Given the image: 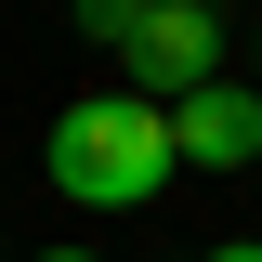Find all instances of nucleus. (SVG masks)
I'll list each match as a JSON object with an SVG mask.
<instances>
[{
    "mask_svg": "<svg viewBox=\"0 0 262 262\" xmlns=\"http://www.w3.org/2000/svg\"><path fill=\"white\" fill-rule=\"evenodd\" d=\"M39 158H53V196H66V210H144V196L184 170V144H170V105H144V92H79Z\"/></svg>",
    "mask_w": 262,
    "mask_h": 262,
    "instance_id": "nucleus-1",
    "label": "nucleus"
},
{
    "mask_svg": "<svg viewBox=\"0 0 262 262\" xmlns=\"http://www.w3.org/2000/svg\"><path fill=\"white\" fill-rule=\"evenodd\" d=\"M170 144H184L196 170H249L262 158V92H223V79L184 92V105H170Z\"/></svg>",
    "mask_w": 262,
    "mask_h": 262,
    "instance_id": "nucleus-3",
    "label": "nucleus"
},
{
    "mask_svg": "<svg viewBox=\"0 0 262 262\" xmlns=\"http://www.w3.org/2000/svg\"><path fill=\"white\" fill-rule=\"evenodd\" d=\"M39 262H92V249H39Z\"/></svg>",
    "mask_w": 262,
    "mask_h": 262,
    "instance_id": "nucleus-6",
    "label": "nucleus"
},
{
    "mask_svg": "<svg viewBox=\"0 0 262 262\" xmlns=\"http://www.w3.org/2000/svg\"><path fill=\"white\" fill-rule=\"evenodd\" d=\"M131 13H144V0H79V27H92V39H131Z\"/></svg>",
    "mask_w": 262,
    "mask_h": 262,
    "instance_id": "nucleus-4",
    "label": "nucleus"
},
{
    "mask_svg": "<svg viewBox=\"0 0 262 262\" xmlns=\"http://www.w3.org/2000/svg\"><path fill=\"white\" fill-rule=\"evenodd\" d=\"M118 53H131V92H144V105H184V92L223 79V27H210V0H144Z\"/></svg>",
    "mask_w": 262,
    "mask_h": 262,
    "instance_id": "nucleus-2",
    "label": "nucleus"
},
{
    "mask_svg": "<svg viewBox=\"0 0 262 262\" xmlns=\"http://www.w3.org/2000/svg\"><path fill=\"white\" fill-rule=\"evenodd\" d=\"M210 262H262V236H236V249H210Z\"/></svg>",
    "mask_w": 262,
    "mask_h": 262,
    "instance_id": "nucleus-5",
    "label": "nucleus"
}]
</instances>
